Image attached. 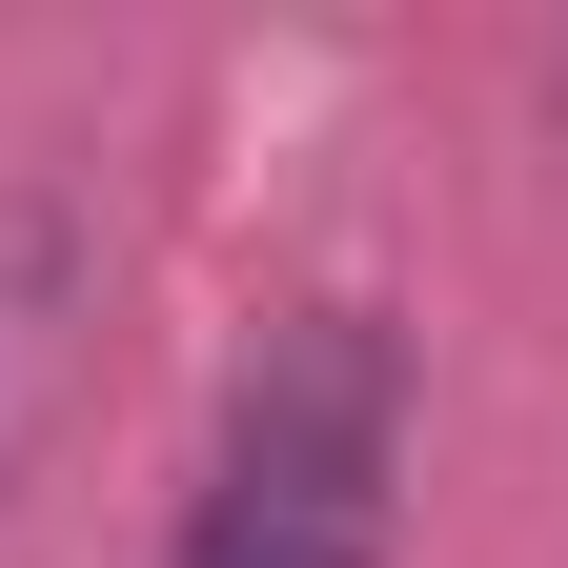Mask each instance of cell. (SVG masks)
<instances>
[{
    "instance_id": "1",
    "label": "cell",
    "mask_w": 568,
    "mask_h": 568,
    "mask_svg": "<svg viewBox=\"0 0 568 568\" xmlns=\"http://www.w3.org/2000/svg\"><path fill=\"white\" fill-rule=\"evenodd\" d=\"M386 528H406V345H386V305H305L224 386V447L183 487V568H386Z\"/></svg>"
}]
</instances>
